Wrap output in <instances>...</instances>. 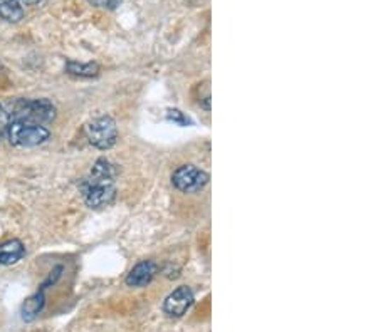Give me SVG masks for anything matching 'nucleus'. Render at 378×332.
I'll list each match as a JSON object with an SVG mask.
<instances>
[{
	"instance_id": "1",
	"label": "nucleus",
	"mask_w": 378,
	"mask_h": 332,
	"mask_svg": "<svg viewBox=\"0 0 378 332\" xmlns=\"http://www.w3.org/2000/svg\"><path fill=\"white\" fill-rule=\"evenodd\" d=\"M116 170L106 158H99L91 168L88 182L83 185L84 201L90 208H103L115 200Z\"/></svg>"
},
{
	"instance_id": "2",
	"label": "nucleus",
	"mask_w": 378,
	"mask_h": 332,
	"mask_svg": "<svg viewBox=\"0 0 378 332\" xmlns=\"http://www.w3.org/2000/svg\"><path fill=\"white\" fill-rule=\"evenodd\" d=\"M10 121H24V123L44 124L54 120L56 108L49 99H20L14 104Z\"/></svg>"
},
{
	"instance_id": "3",
	"label": "nucleus",
	"mask_w": 378,
	"mask_h": 332,
	"mask_svg": "<svg viewBox=\"0 0 378 332\" xmlns=\"http://www.w3.org/2000/svg\"><path fill=\"white\" fill-rule=\"evenodd\" d=\"M7 136L10 145L19 148H32L49 140L50 133L41 124L24 123V121H10L7 126Z\"/></svg>"
},
{
	"instance_id": "4",
	"label": "nucleus",
	"mask_w": 378,
	"mask_h": 332,
	"mask_svg": "<svg viewBox=\"0 0 378 332\" xmlns=\"http://www.w3.org/2000/svg\"><path fill=\"white\" fill-rule=\"evenodd\" d=\"M84 133H86L88 141L98 150H109L111 146H115L118 140L116 123L115 120L109 116H103L91 121V123L84 128Z\"/></svg>"
},
{
	"instance_id": "5",
	"label": "nucleus",
	"mask_w": 378,
	"mask_h": 332,
	"mask_svg": "<svg viewBox=\"0 0 378 332\" xmlns=\"http://www.w3.org/2000/svg\"><path fill=\"white\" fill-rule=\"evenodd\" d=\"M172 183H174L176 190L183 193H195L209 183V175L193 165H183L176 168L175 173L172 175Z\"/></svg>"
},
{
	"instance_id": "6",
	"label": "nucleus",
	"mask_w": 378,
	"mask_h": 332,
	"mask_svg": "<svg viewBox=\"0 0 378 332\" xmlns=\"http://www.w3.org/2000/svg\"><path fill=\"white\" fill-rule=\"evenodd\" d=\"M193 304V292L190 287L182 285V287L175 289L170 296L163 302V310L170 317H182Z\"/></svg>"
},
{
	"instance_id": "7",
	"label": "nucleus",
	"mask_w": 378,
	"mask_h": 332,
	"mask_svg": "<svg viewBox=\"0 0 378 332\" xmlns=\"http://www.w3.org/2000/svg\"><path fill=\"white\" fill-rule=\"evenodd\" d=\"M155 274H157V266L150 262V260H145V262L136 264L132 268V272L126 277V285H130V287H143V285L151 282Z\"/></svg>"
},
{
	"instance_id": "8",
	"label": "nucleus",
	"mask_w": 378,
	"mask_h": 332,
	"mask_svg": "<svg viewBox=\"0 0 378 332\" xmlns=\"http://www.w3.org/2000/svg\"><path fill=\"white\" fill-rule=\"evenodd\" d=\"M25 249L20 240H8L0 245V266H12L24 257Z\"/></svg>"
},
{
	"instance_id": "9",
	"label": "nucleus",
	"mask_w": 378,
	"mask_h": 332,
	"mask_svg": "<svg viewBox=\"0 0 378 332\" xmlns=\"http://www.w3.org/2000/svg\"><path fill=\"white\" fill-rule=\"evenodd\" d=\"M0 17L7 22H19L24 17V7L19 0H0Z\"/></svg>"
},
{
	"instance_id": "10",
	"label": "nucleus",
	"mask_w": 378,
	"mask_h": 332,
	"mask_svg": "<svg viewBox=\"0 0 378 332\" xmlns=\"http://www.w3.org/2000/svg\"><path fill=\"white\" fill-rule=\"evenodd\" d=\"M42 308H44V294L37 292L24 302L22 312L20 314H22V319L25 322H31L37 317V314L41 312Z\"/></svg>"
},
{
	"instance_id": "11",
	"label": "nucleus",
	"mask_w": 378,
	"mask_h": 332,
	"mask_svg": "<svg viewBox=\"0 0 378 332\" xmlns=\"http://www.w3.org/2000/svg\"><path fill=\"white\" fill-rule=\"evenodd\" d=\"M66 69L69 74L79 75V78H92L99 73V66L94 62H88V64H81V62L69 61L66 64Z\"/></svg>"
},
{
	"instance_id": "12",
	"label": "nucleus",
	"mask_w": 378,
	"mask_h": 332,
	"mask_svg": "<svg viewBox=\"0 0 378 332\" xmlns=\"http://www.w3.org/2000/svg\"><path fill=\"white\" fill-rule=\"evenodd\" d=\"M167 117L170 121H174V123L180 124V126H187L188 123H190V120H188V117L185 116L182 111H178V109H168Z\"/></svg>"
},
{
	"instance_id": "13",
	"label": "nucleus",
	"mask_w": 378,
	"mask_h": 332,
	"mask_svg": "<svg viewBox=\"0 0 378 332\" xmlns=\"http://www.w3.org/2000/svg\"><path fill=\"white\" fill-rule=\"evenodd\" d=\"M8 123H10V116H8V113L4 109L2 104H0V140L4 138V134H7Z\"/></svg>"
},
{
	"instance_id": "14",
	"label": "nucleus",
	"mask_w": 378,
	"mask_h": 332,
	"mask_svg": "<svg viewBox=\"0 0 378 332\" xmlns=\"http://www.w3.org/2000/svg\"><path fill=\"white\" fill-rule=\"evenodd\" d=\"M88 2L92 3V6H96V7L109 8V10H111V8H116L118 6H120L123 0H88Z\"/></svg>"
},
{
	"instance_id": "15",
	"label": "nucleus",
	"mask_w": 378,
	"mask_h": 332,
	"mask_svg": "<svg viewBox=\"0 0 378 332\" xmlns=\"http://www.w3.org/2000/svg\"><path fill=\"white\" fill-rule=\"evenodd\" d=\"M20 3H29V6H32V3H36V2H39V0H19Z\"/></svg>"
}]
</instances>
